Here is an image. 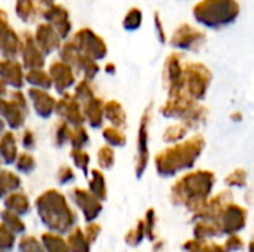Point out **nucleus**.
<instances>
[{"instance_id": "nucleus-1", "label": "nucleus", "mask_w": 254, "mask_h": 252, "mask_svg": "<svg viewBox=\"0 0 254 252\" xmlns=\"http://www.w3.org/2000/svg\"><path fill=\"white\" fill-rule=\"evenodd\" d=\"M207 147V140L201 132H193L186 140L170 144L153 157L155 171L162 178H173L195 168Z\"/></svg>"}, {"instance_id": "nucleus-2", "label": "nucleus", "mask_w": 254, "mask_h": 252, "mask_svg": "<svg viewBox=\"0 0 254 252\" xmlns=\"http://www.w3.org/2000/svg\"><path fill=\"white\" fill-rule=\"evenodd\" d=\"M216 186V175L210 169H190L176 180L170 190V201L176 206H185L192 214L198 212Z\"/></svg>"}, {"instance_id": "nucleus-3", "label": "nucleus", "mask_w": 254, "mask_h": 252, "mask_svg": "<svg viewBox=\"0 0 254 252\" xmlns=\"http://www.w3.org/2000/svg\"><path fill=\"white\" fill-rule=\"evenodd\" d=\"M40 223L54 233L67 235L77 223V215L70 206L67 198L57 189L40 193L34 202Z\"/></svg>"}, {"instance_id": "nucleus-4", "label": "nucleus", "mask_w": 254, "mask_h": 252, "mask_svg": "<svg viewBox=\"0 0 254 252\" xmlns=\"http://www.w3.org/2000/svg\"><path fill=\"white\" fill-rule=\"evenodd\" d=\"M241 15L240 0H198L192 6V18L204 30H223Z\"/></svg>"}, {"instance_id": "nucleus-5", "label": "nucleus", "mask_w": 254, "mask_h": 252, "mask_svg": "<svg viewBox=\"0 0 254 252\" xmlns=\"http://www.w3.org/2000/svg\"><path fill=\"white\" fill-rule=\"evenodd\" d=\"M213 73L201 61H186L185 64V80L183 91L192 100L202 102L211 88Z\"/></svg>"}, {"instance_id": "nucleus-6", "label": "nucleus", "mask_w": 254, "mask_h": 252, "mask_svg": "<svg viewBox=\"0 0 254 252\" xmlns=\"http://www.w3.org/2000/svg\"><path fill=\"white\" fill-rule=\"evenodd\" d=\"M0 114L6 122L7 129L21 131L30 114V101L22 89H12L7 97L0 100Z\"/></svg>"}, {"instance_id": "nucleus-7", "label": "nucleus", "mask_w": 254, "mask_h": 252, "mask_svg": "<svg viewBox=\"0 0 254 252\" xmlns=\"http://www.w3.org/2000/svg\"><path fill=\"white\" fill-rule=\"evenodd\" d=\"M153 117V104H147L143 110L138 122L137 140H135V159H134V172L137 178H141L147 171L150 162V126Z\"/></svg>"}, {"instance_id": "nucleus-8", "label": "nucleus", "mask_w": 254, "mask_h": 252, "mask_svg": "<svg viewBox=\"0 0 254 252\" xmlns=\"http://www.w3.org/2000/svg\"><path fill=\"white\" fill-rule=\"evenodd\" d=\"M205 43H207V34L204 28L189 22L179 24L171 33V37H168V45L171 46V49L179 50L182 53L199 52L205 46Z\"/></svg>"}, {"instance_id": "nucleus-9", "label": "nucleus", "mask_w": 254, "mask_h": 252, "mask_svg": "<svg viewBox=\"0 0 254 252\" xmlns=\"http://www.w3.org/2000/svg\"><path fill=\"white\" fill-rule=\"evenodd\" d=\"M185 58L183 53L179 50H171L165 59L162 67V83L167 92V97H173L183 91V80H185Z\"/></svg>"}, {"instance_id": "nucleus-10", "label": "nucleus", "mask_w": 254, "mask_h": 252, "mask_svg": "<svg viewBox=\"0 0 254 252\" xmlns=\"http://www.w3.org/2000/svg\"><path fill=\"white\" fill-rule=\"evenodd\" d=\"M70 39L82 53H85L97 61L106 59V56L109 53L106 40L89 27L79 28L74 34H71Z\"/></svg>"}, {"instance_id": "nucleus-11", "label": "nucleus", "mask_w": 254, "mask_h": 252, "mask_svg": "<svg viewBox=\"0 0 254 252\" xmlns=\"http://www.w3.org/2000/svg\"><path fill=\"white\" fill-rule=\"evenodd\" d=\"M19 36H21V45H19L18 59L21 61L25 71L33 68H45L46 55L37 46L34 40V33L30 30H24L22 33H19Z\"/></svg>"}, {"instance_id": "nucleus-12", "label": "nucleus", "mask_w": 254, "mask_h": 252, "mask_svg": "<svg viewBox=\"0 0 254 252\" xmlns=\"http://www.w3.org/2000/svg\"><path fill=\"white\" fill-rule=\"evenodd\" d=\"M196 104H198V101L192 100L185 92H182V94H177L173 97H167V100L159 105L158 113L164 119L183 122L189 116V113L195 108Z\"/></svg>"}, {"instance_id": "nucleus-13", "label": "nucleus", "mask_w": 254, "mask_h": 252, "mask_svg": "<svg viewBox=\"0 0 254 252\" xmlns=\"http://www.w3.org/2000/svg\"><path fill=\"white\" fill-rule=\"evenodd\" d=\"M68 198L76 205V208L82 212L83 220L86 223H92L100 217L103 211V202L98 198H95L88 189L73 187L68 193Z\"/></svg>"}, {"instance_id": "nucleus-14", "label": "nucleus", "mask_w": 254, "mask_h": 252, "mask_svg": "<svg viewBox=\"0 0 254 252\" xmlns=\"http://www.w3.org/2000/svg\"><path fill=\"white\" fill-rule=\"evenodd\" d=\"M40 18L51 24L60 34V37L63 40H67L71 37V31H73V24L70 19V12L65 6L60 4V3H54L51 6L42 7L40 9Z\"/></svg>"}, {"instance_id": "nucleus-15", "label": "nucleus", "mask_w": 254, "mask_h": 252, "mask_svg": "<svg viewBox=\"0 0 254 252\" xmlns=\"http://www.w3.org/2000/svg\"><path fill=\"white\" fill-rule=\"evenodd\" d=\"M55 116L61 120H65L70 126L85 125L82 102L73 95V92H65L60 95L55 104Z\"/></svg>"}, {"instance_id": "nucleus-16", "label": "nucleus", "mask_w": 254, "mask_h": 252, "mask_svg": "<svg viewBox=\"0 0 254 252\" xmlns=\"http://www.w3.org/2000/svg\"><path fill=\"white\" fill-rule=\"evenodd\" d=\"M48 71H49L51 79H52V85H54L52 89L58 95L70 92V89H73L74 85L77 83V79H76L77 73L74 71V68L70 64L61 61L60 58L49 64Z\"/></svg>"}, {"instance_id": "nucleus-17", "label": "nucleus", "mask_w": 254, "mask_h": 252, "mask_svg": "<svg viewBox=\"0 0 254 252\" xmlns=\"http://www.w3.org/2000/svg\"><path fill=\"white\" fill-rule=\"evenodd\" d=\"M21 36L10 27L9 16L4 9L0 7V55L1 58L19 56Z\"/></svg>"}, {"instance_id": "nucleus-18", "label": "nucleus", "mask_w": 254, "mask_h": 252, "mask_svg": "<svg viewBox=\"0 0 254 252\" xmlns=\"http://www.w3.org/2000/svg\"><path fill=\"white\" fill-rule=\"evenodd\" d=\"M246 223H247V209L234 202H229L223 208L219 217L222 235H228V236L241 232L246 227Z\"/></svg>"}, {"instance_id": "nucleus-19", "label": "nucleus", "mask_w": 254, "mask_h": 252, "mask_svg": "<svg viewBox=\"0 0 254 252\" xmlns=\"http://www.w3.org/2000/svg\"><path fill=\"white\" fill-rule=\"evenodd\" d=\"M27 97L37 117L43 120H49L55 114L57 98L52 94H49V91L39 89V88H28Z\"/></svg>"}, {"instance_id": "nucleus-20", "label": "nucleus", "mask_w": 254, "mask_h": 252, "mask_svg": "<svg viewBox=\"0 0 254 252\" xmlns=\"http://www.w3.org/2000/svg\"><path fill=\"white\" fill-rule=\"evenodd\" d=\"M0 79L10 89H22L25 86V68L18 58L0 59Z\"/></svg>"}, {"instance_id": "nucleus-21", "label": "nucleus", "mask_w": 254, "mask_h": 252, "mask_svg": "<svg viewBox=\"0 0 254 252\" xmlns=\"http://www.w3.org/2000/svg\"><path fill=\"white\" fill-rule=\"evenodd\" d=\"M34 40L37 46L42 49V52L49 56L54 52H58V49L63 45V39L60 37L58 31L48 22H39L34 28Z\"/></svg>"}, {"instance_id": "nucleus-22", "label": "nucleus", "mask_w": 254, "mask_h": 252, "mask_svg": "<svg viewBox=\"0 0 254 252\" xmlns=\"http://www.w3.org/2000/svg\"><path fill=\"white\" fill-rule=\"evenodd\" d=\"M232 202V193L229 190H222L219 195L211 196L207 203L193 214V221L198 220H207V221H219V217L223 211V208Z\"/></svg>"}, {"instance_id": "nucleus-23", "label": "nucleus", "mask_w": 254, "mask_h": 252, "mask_svg": "<svg viewBox=\"0 0 254 252\" xmlns=\"http://www.w3.org/2000/svg\"><path fill=\"white\" fill-rule=\"evenodd\" d=\"M104 100L100 97H94L91 100H88L86 102L82 104V110H83V116H85V123L91 128V129H103L104 128Z\"/></svg>"}, {"instance_id": "nucleus-24", "label": "nucleus", "mask_w": 254, "mask_h": 252, "mask_svg": "<svg viewBox=\"0 0 254 252\" xmlns=\"http://www.w3.org/2000/svg\"><path fill=\"white\" fill-rule=\"evenodd\" d=\"M18 154H19V150H18V140H16L15 131L7 129L0 135V162H1V165H6V166L13 165Z\"/></svg>"}, {"instance_id": "nucleus-25", "label": "nucleus", "mask_w": 254, "mask_h": 252, "mask_svg": "<svg viewBox=\"0 0 254 252\" xmlns=\"http://www.w3.org/2000/svg\"><path fill=\"white\" fill-rule=\"evenodd\" d=\"M104 117L109 125L125 129L128 125V116L124 105L118 100H107L104 102Z\"/></svg>"}, {"instance_id": "nucleus-26", "label": "nucleus", "mask_w": 254, "mask_h": 252, "mask_svg": "<svg viewBox=\"0 0 254 252\" xmlns=\"http://www.w3.org/2000/svg\"><path fill=\"white\" fill-rule=\"evenodd\" d=\"M3 205H4V209H9L21 217L30 214V211H31V202H30L28 196L25 193H22L21 190L9 193L3 199Z\"/></svg>"}, {"instance_id": "nucleus-27", "label": "nucleus", "mask_w": 254, "mask_h": 252, "mask_svg": "<svg viewBox=\"0 0 254 252\" xmlns=\"http://www.w3.org/2000/svg\"><path fill=\"white\" fill-rule=\"evenodd\" d=\"M73 68L83 79H88V80H92V82H94V79L101 71V67L98 64V61L94 59V58H91V56H88V55H85V53H82V52L79 53V56H77Z\"/></svg>"}, {"instance_id": "nucleus-28", "label": "nucleus", "mask_w": 254, "mask_h": 252, "mask_svg": "<svg viewBox=\"0 0 254 252\" xmlns=\"http://www.w3.org/2000/svg\"><path fill=\"white\" fill-rule=\"evenodd\" d=\"M15 15L21 22L33 24L40 16L37 0H15Z\"/></svg>"}, {"instance_id": "nucleus-29", "label": "nucleus", "mask_w": 254, "mask_h": 252, "mask_svg": "<svg viewBox=\"0 0 254 252\" xmlns=\"http://www.w3.org/2000/svg\"><path fill=\"white\" fill-rule=\"evenodd\" d=\"M88 190L95 198H98L101 202L107 201V196H109L107 181H106V177H104V174H103V171L100 168H95V169L89 171V175H88Z\"/></svg>"}, {"instance_id": "nucleus-30", "label": "nucleus", "mask_w": 254, "mask_h": 252, "mask_svg": "<svg viewBox=\"0 0 254 252\" xmlns=\"http://www.w3.org/2000/svg\"><path fill=\"white\" fill-rule=\"evenodd\" d=\"M25 85L30 88H39L45 91H51L54 88L52 79L48 70L45 68H33L25 71Z\"/></svg>"}, {"instance_id": "nucleus-31", "label": "nucleus", "mask_w": 254, "mask_h": 252, "mask_svg": "<svg viewBox=\"0 0 254 252\" xmlns=\"http://www.w3.org/2000/svg\"><path fill=\"white\" fill-rule=\"evenodd\" d=\"M22 187L21 177L10 169H0V201H3L9 193L18 192Z\"/></svg>"}, {"instance_id": "nucleus-32", "label": "nucleus", "mask_w": 254, "mask_h": 252, "mask_svg": "<svg viewBox=\"0 0 254 252\" xmlns=\"http://www.w3.org/2000/svg\"><path fill=\"white\" fill-rule=\"evenodd\" d=\"M189 135H190V129L183 122L176 120L174 123L168 125L164 129V132H162V141L167 146H170V144H176V143H180V141L186 140Z\"/></svg>"}, {"instance_id": "nucleus-33", "label": "nucleus", "mask_w": 254, "mask_h": 252, "mask_svg": "<svg viewBox=\"0 0 254 252\" xmlns=\"http://www.w3.org/2000/svg\"><path fill=\"white\" fill-rule=\"evenodd\" d=\"M40 242L46 252H70L67 239L63 238V235L54 233V232H45L40 236Z\"/></svg>"}, {"instance_id": "nucleus-34", "label": "nucleus", "mask_w": 254, "mask_h": 252, "mask_svg": "<svg viewBox=\"0 0 254 252\" xmlns=\"http://www.w3.org/2000/svg\"><path fill=\"white\" fill-rule=\"evenodd\" d=\"M67 245L70 252H91V244L88 242L85 232L76 226L67 233Z\"/></svg>"}, {"instance_id": "nucleus-35", "label": "nucleus", "mask_w": 254, "mask_h": 252, "mask_svg": "<svg viewBox=\"0 0 254 252\" xmlns=\"http://www.w3.org/2000/svg\"><path fill=\"white\" fill-rule=\"evenodd\" d=\"M101 137H103L104 143L113 149H122L128 143V138H127V134L124 132V129L112 126V125L104 126L101 129Z\"/></svg>"}, {"instance_id": "nucleus-36", "label": "nucleus", "mask_w": 254, "mask_h": 252, "mask_svg": "<svg viewBox=\"0 0 254 252\" xmlns=\"http://www.w3.org/2000/svg\"><path fill=\"white\" fill-rule=\"evenodd\" d=\"M222 235V229L219 221H207V220H198L193 227V236L199 241H207L210 238Z\"/></svg>"}, {"instance_id": "nucleus-37", "label": "nucleus", "mask_w": 254, "mask_h": 252, "mask_svg": "<svg viewBox=\"0 0 254 252\" xmlns=\"http://www.w3.org/2000/svg\"><path fill=\"white\" fill-rule=\"evenodd\" d=\"M71 128L65 120H58L52 126V144L55 149H63L68 144L70 135H71Z\"/></svg>"}, {"instance_id": "nucleus-38", "label": "nucleus", "mask_w": 254, "mask_h": 252, "mask_svg": "<svg viewBox=\"0 0 254 252\" xmlns=\"http://www.w3.org/2000/svg\"><path fill=\"white\" fill-rule=\"evenodd\" d=\"M0 221L10 230L13 232L16 236L18 235H25V230H27V226L25 223L22 221V217L9 211V209H3L0 212Z\"/></svg>"}, {"instance_id": "nucleus-39", "label": "nucleus", "mask_w": 254, "mask_h": 252, "mask_svg": "<svg viewBox=\"0 0 254 252\" xmlns=\"http://www.w3.org/2000/svg\"><path fill=\"white\" fill-rule=\"evenodd\" d=\"M143 25V10L137 6H132L127 10L124 19H122V27L127 31H137Z\"/></svg>"}, {"instance_id": "nucleus-40", "label": "nucleus", "mask_w": 254, "mask_h": 252, "mask_svg": "<svg viewBox=\"0 0 254 252\" xmlns=\"http://www.w3.org/2000/svg\"><path fill=\"white\" fill-rule=\"evenodd\" d=\"M70 159L74 165V168H77L86 178L89 175V165H91V156L85 149H71L70 150Z\"/></svg>"}, {"instance_id": "nucleus-41", "label": "nucleus", "mask_w": 254, "mask_h": 252, "mask_svg": "<svg viewBox=\"0 0 254 252\" xmlns=\"http://www.w3.org/2000/svg\"><path fill=\"white\" fill-rule=\"evenodd\" d=\"M89 143H91V137H89L88 128L85 125L71 128V135H70V141H68V146L71 149H86L89 146Z\"/></svg>"}, {"instance_id": "nucleus-42", "label": "nucleus", "mask_w": 254, "mask_h": 252, "mask_svg": "<svg viewBox=\"0 0 254 252\" xmlns=\"http://www.w3.org/2000/svg\"><path fill=\"white\" fill-rule=\"evenodd\" d=\"M97 163H98V168L101 171H110L113 169L115 163H116V153H115V149L104 144L98 149L97 151Z\"/></svg>"}, {"instance_id": "nucleus-43", "label": "nucleus", "mask_w": 254, "mask_h": 252, "mask_svg": "<svg viewBox=\"0 0 254 252\" xmlns=\"http://www.w3.org/2000/svg\"><path fill=\"white\" fill-rule=\"evenodd\" d=\"M15 169L18 174H22V175H30L33 171H36V166H37V162L34 159V156L31 154V151H21L15 160Z\"/></svg>"}, {"instance_id": "nucleus-44", "label": "nucleus", "mask_w": 254, "mask_h": 252, "mask_svg": "<svg viewBox=\"0 0 254 252\" xmlns=\"http://www.w3.org/2000/svg\"><path fill=\"white\" fill-rule=\"evenodd\" d=\"M183 250L186 252H228L225 250V247H222V245L210 244V242L199 241V239L188 241L183 245Z\"/></svg>"}, {"instance_id": "nucleus-45", "label": "nucleus", "mask_w": 254, "mask_h": 252, "mask_svg": "<svg viewBox=\"0 0 254 252\" xmlns=\"http://www.w3.org/2000/svg\"><path fill=\"white\" fill-rule=\"evenodd\" d=\"M73 95L83 104L86 102L88 100L94 98L97 94H95V89H94V85H92V80H88V79H80L74 88H73Z\"/></svg>"}, {"instance_id": "nucleus-46", "label": "nucleus", "mask_w": 254, "mask_h": 252, "mask_svg": "<svg viewBox=\"0 0 254 252\" xmlns=\"http://www.w3.org/2000/svg\"><path fill=\"white\" fill-rule=\"evenodd\" d=\"M249 183V172L244 168H237L225 177V184L229 189H244Z\"/></svg>"}, {"instance_id": "nucleus-47", "label": "nucleus", "mask_w": 254, "mask_h": 252, "mask_svg": "<svg viewBox=\"0 0 254 252\" xmlns=\"http://www.w3.org/2000/svg\"><path fill=\"white\" fill-rule=\"evenodd\" d=\"M79 53H80V50L76 48V45L71 42V39L64 40L63 45H61V48L58 49V58H60L61 61L70 64L71 67L74 65V62H76Z\"/></svg>"}, {"instance_id": "nucleus-48", "label": "nucleus", "mask_w": 254, "mask_h": 252, "mask_svg": "<svg viewBox=\"0 0 254 252\" xmlns=\"http://www.w3.org/2000/svg\"><path fill=\"white\" fill-rule=\"evenodd\" d=\"M18 252H46L42 242L33 235H22L18 242Z\"/></svg>"}, {"instance_id": "nucleus-49", "label": "nucleus", "mask_w": 254, "mask_h": 252, "mask_svg": "<svg viewBox=\"0 0 254 252\" xmlns=\"http://www.w3.org/2000/svg\"><path fill=\"white\" fill-rule=\"evenodd\" d=\"M146 238V233H144V223L143 220H138V223L135 224V227H132L124 238L125 244L128 247H138L143 239Z\"/></svg>"}, {"instance_id": "nucleus-50", "label": "nucleus", "mask_w": 254, "mask_h": 252, "mask_svg": "<svg viewBox=\"0 0 254 252\" xmlns=\"http://www.w3.org/2000/svg\"><path fill=\"white\" fill-rule=\"evenodd\" d=\"M16 235L10 232L1 221H0V251L10 252L15 248Z\"/></svg>"}, {"instance_id": "nucleus-51", "label": "nucleus", "mask_w": 254, "mask_h": 252, "mask_svg": "<svg viewBox=\"0 0 254 252\" xmlns=\"http://www.w3.org/2000/svg\"><path fill=\"white\" fill-rule=\"evenodd\" d=\"M55 180L60 186H68L76 181V174L74 169L68 165H61L55 174Z\"/></svg>"}, {"instance_id": "nucleus-52", "label": "nucleus", "mask_w": 254, "mask_h": 252, "mask_svg": "<svg viewBox=\"0 0 254 252\" xmlns=\"http://www.w3.org/2000/svg\"><path fill=\"white\" fill-rule=\"evenodd\" d=\"M143 223H144V233H146V238L149 241H155V226H156V214H155V209L153 208H149L146 211V215L143 218Z\"/></svg>"}, {"instance_id": "nucleus-53", "label": "nucleus", "mask_w": 254, "mask_h": 252, "mask_svg": "<svg viewBox=\"0 0 254 252\" xmlns=\"http://www.w3.org/2000/svg\"><path fill=\"white\" fill-rule=\"evenodd\" d=\"M21 137H19V144L21 147L25 150V151H33L37 146V138H36V134L28 129V128H24L21 129Z\"/></svg>"}, {"instance_id": "nucleus-54", "label": "nucleus", "mask_w": 254, "mask_h": 252, "mask_svg": "<svg viewBox=\"0 0 254 252\" xmlns=\"http://www.w3.org/2000/svg\"><path fill=\"white\" fill-rule=\"evenodd\" d=\"M153 28H155V34L159 43H168V33L167 28L164 25V19L161 16L159 12L153 13Z\"/></svg>"}, {"instance_id": "nucleus-55", "label": "nucleus", "mask_w": 254, "mask_h": 252, "mask_svg": "<svg viewBox=\"0 0 254 252\" xmlns=\"http://www.w3.org/2000/svg\"><path fill=\"white\" fill-rule=\"evenodd\" d=\"M83 232H85V236H86L88 242L92 245L98 239V236L101 235V226L98 223H95V221L86 223V227L83 229Z\"/></svg>"}, {"instance_id": "nucleus-56", "label": "nucleus", "mask_w": 254, "mask_h": 252, "mask_svg": "<svg viewBox=\"0 0 254 252\" xmlns=\"http://www.w3.org/2000/svg\"><path fill=\"white\" fill-rule=\"evenodd\" d=\"M223 247H225V250L228 252L241 251L244 248V241L238 235H229V238L226 239Z\"/></svg>"}, {"instance_id": "nucleus-57", "label": "nucleus", "mask_w": 254, "mask_h": 252, "mask_svg": "<svg viewBox=\"0 0 254 252\" xmlns=\"http://www.w3.org/2000/svg\"><path fill=\"white\" fill-rule=\"evenodd\" d=\"M103 70H104V73H106V74H109V76H115V74H116V71H118V67H116V64H115V62L109 61V62H106V64H104Z\"/></svg>"}, {"instance_id": "nucleus-58", "label": "nucleus", "mask_w": 254, "mask_h": 252, "mask_svg": "<svg viewBox=\"0 0 254 252\" xmlns=\"http://www.w3.org/2000/svg\"><path fill=\"white\" fill-rule=\"evenodd\" d=\"M229 119H231L234 123H240V122H243V119H244V114H243V111H240V110H235V111H232V113L229 114Z\"/></svg>"}, {"instance_id": "nucleus-59", "label": "nucleus", "mask_w": 254, "mask_h": 252, "mask_svg": "<svg viewBox=\"0 0 254 252\" xmlns=\"http://www.w3.org/2000/svg\"><path fill=\"white\" fill-rule=\"evenodd\" d=\"M9 88L3 83V80L0 79V100H3L4 97H7V94H9V91H7Z\"/></svg>"}, {"instance_id": "nucleus-60", "label": "nucleus", "mask_w": 254, "mask_h": 252, "mask_svg": "<svg viewBox=\"0 0 254 252\" xmlns=\"http://www.w3.org/2000/svg\"><path fill=\"white\" fill-rule=\"evenodd\" d=\"M37 3H39V6H42V7H46V6H51V4L57 3V0H37Z\"/></svg>"}, {"instance_id": "nucleus-61", "label": "nucleus", "mask_w": 254, "mask_h": 252, "mask_svg": "<svg viewBox=\"0 0 254 252\" xmlns=\"http://www.w3.org/2000/svg\"><path fill=\"white\" fill-rule=\"evenodd\" d=\"M6 128H7V126H6V122H4V119L1 117V114H0V135L6 131Z\"/></svg>"}, {"instance_id": "nucleus-62", "label": "nucleus", "mask_w": 254, "mask_h": 252, "mask_svg": "<svg viewBox=\"0 0 254 252\" xmlns=\"http://www.w3.org/2000/svg\"><path fill=\"white\" fill-rule=\"evenodd\" d=\"M249 252H254V239L250 242V245H249Z\"/></svg>"}, {"instance_id": "nucleus-63", "label": "nucleus", "mask_w": 254, "mask_h": 252, "mask_svg": "<svg viewBox=\"0 0 254 252\" xmlns=\"http://www.w3.org/2000/svg\"><path fill=\"white\" fill-rule=\"evenodd\" d=\"M0 165H1V162H0ZM0 169H1V168H0Z\"/></svg>"}, {"instance_id": "nucleus-64", "label": "nucleus", "mask_w": 254, "mask_h": 252, "mask_svg": "<svg viewBox=\"0 0 254 252\" xmlns=\"http://www.w3.org/2000/svg\"><path fill=\"white\" fill-rule=\"evenodd\" d=\"M0 252H3V251H0Z\"/></svg>"}]
</instances>
